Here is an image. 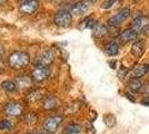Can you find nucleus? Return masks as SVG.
Wrapping results in <instances>:
<instances>
[{
  "instance_id": "393cba45",
  "label": "nucleus",
  "mask_w": 149,
  "mask_h": 134,
  "mask_svg": "<svg viewBox=\"0 0 149 134\" xmlns=\"http://www.w3.org/2000/svg\"><path fill=\"white\" fill-rule=\"evenodd\" d=\"M25 123L27 124H33V123H36L37 121V116L33 114V113H30V114H27L25 116Z\"/></svg>"
},
{
  "instance_id": "72a5a7b5",
  "label": "nucleus",
  "mask_w": 149,
  "mask_h": 134,
  "mask_svg": "<svg viewBox=\"0 0 149 134\" xmlns=\"http://www.w3.org/2000/svg\"><path fill=\"white\" fill-rule=\"evenodd\" d=\"M19 1H21V2H22V1H25V0H19Z\"/></svg>"
},
{
  "instance_id": "4468645a",
  "label": "nucleus",
  "mask_w": 149,
  "mask_h": 134,
  "mask_svg": "<svg viewBox=\"0 0 149 134\" xmlns=\"http://www.w3.org/2000/svg\"><path fill=\"white\" fill-rule=\"evenodd\" d=\"M91 29H93V35L96 38H102V37H105L106 35L108 34L107 26L99 24V22H96Z\"/></svg>"
},
{
  "instance_id": "2eb2a0df",
  "label": "nucleus",
  "mask_w": 149,
  "mask_h": 134,
  "mask_svg": "<svg viewBox=\"0 0 149 134\" xmlns=\"http://www.w3.org/2000/svg\"><path fill=\"white\" fill-rule=\"evenodd\" d=\"M148 72V66L146 65H136L134 67V69L131 70V77L132 78H140V77L145 76Z\"/></svg>"
},
{
  "instance_id": "5701e85b",
  "label": "nucleus",
  "mask_w": 149,
  "mask_h": 134,
  "mask_svg": "<svg viewBox=\"0 0 149 134\" xmlns=\"http://www.w3.org/2000/svg\"><path fill=\"white\" fill-rule=\"evenodd\" d=\"M13 123L8 120H1L0 121V130L1 131H10L13 128Z\"/></svg>"
},
{
  "instance_id": "f03ea898",
  "label": "nucleus",
  "mask_w": 149,
  "mask_h": 134,
  "mask_svg": "<svg viewBox=\"0 0 149 134\" xmlns=\"http://www.w3.org/2000/svg\"><path fill=\"white\" fill-rule=\"evenodd\" d=\"M54 22L60 28H67L72 22V13L68 10H60L55 15Z\"/></svg>"
},
{
  "instance_id": "f257e3e1",
  "label": "nucleus",
  "mask_w": 149,
  "mask_h": 134,
  "mask_svg": "<svg viewBox=\"0 0 149 134\" xmlns=\"http://www.w3.org/2000/svg\"><path fill=\"white\" fill-rule=\"evenodd\" d=\"M30 63V56L26 51H13L8 57L9 67L13 70H21Z\"/></svg>"
},
{
  "instance_id": "0eeeda50",
  "label": "nucleus",
  "mask_w": 149,
  "mask_h": 134,
  "mask_svg": "<svg viewBox=\"0 0 149 134\" xmlns=\"http://www.w3.org/2000/svg\"><path fill=\"white\" fill-rule=\"evenodd\" d=\"M49 68L48 67H41V66H36L32 72H31V79L36 83H41L46 81L49 77Z\"/></svg>"
},
{
  "instance_id": "6ab92c4d",
  "label": "nucleus",
  "mask_w": 149,
  "mask_h": 134,
  "mask_svg": "<svg viewBox=\"0 0 149 134\" xmlns=\"http://www.w3.org/2000/svg\"><path fill=\"white\" fill-rule=\"evenodd\" d=\"M1 87H2L3 91H6L8 93L16 92L17 88H18L16 82H13V81H5V82H2V83H1Z\"/></svg>"
},
{
  "instance_id": "aec40b11",
  "label": "nucleus",
  "mask_w": 149,
  "mask_h": 134,
  "mask_svg": "<svg viewBox=\"0 0 149 134\" xmlns=\"http://www.w3.org/2000/svg\"><path fill=\"white\" fill-rule=\"evenodd\" d=\"M80 131H81L80 125L79 124H76V123H72V124H69L68 126H66L63 134H79Z\"/></svg>"
},
{
  "instance_id": "b1692460",
  "label": "nucleus",
  "mask_w": 149,
  "mask_h": 134,
  "mask_svg": "<svg viewBox=\"0 0 149 134\" xmlns=\"http://www.w3.org/2000/svg\"><path fill=\"white\" fill-rule=\"evenodd\" d=\"M96 22L93 21L91 18H86V19L84 20L82 22H81V25L79 26V28L80 29H86V28H93V25H95Z\"/></svg>"
},
{
  "instance_id": "1a4fd4ad",
  "label": "nucleus",
  "mask_w": 149,
  "mask_h": 134,
  "mask_svg": "<svg viewBox=\"0 0 149 134\" xmlns=\"http://www.w3.org/2000/svg\"><path fill=\"white\" fill-rule=\"evenodd\" d=\"M129 16H130V9H129V8H124V9H121L118 13H116L115 16H112L111 18L108 20V22H109V25L112 26V27H118V26L121 25Z\"/></svg>"
},
{
  "instance_id": "f3484780",
  "label": "nucleus",
  "mask_w": 149,
  "mask_h": 134,
  "mask_svg": "<svg viewBox=\"0 0 149 134\" xmlns=\"http://www.w3.org/2000/svg\"><path fill=\"white\" fill-rule=\"evenodd\" d=\"M145 51V45L143 41H136L131 47V53L135 57H140Z\"/></svg>"
},
{
  "instance_id": "c85d7f7f",
  "label": "nucleus",
  "mask_w": 149,
  "mask_h": 134,
  "mask_svg": "<svg viewBox=\"0 0 149 134\" xmlns=\"http://www.w3.org/2000/svg\"><path fill=\"white\" fill-rule=\"evenodd\" d=\"M143 104V105H149V98L148 100H147V98H146V100H143V102H141Z\"/></svg>"
},
{
  "instance_id": "412c9836",
  "label": "nucleus",
  "mask_w": 149,
  "mask_h": 134,
  "mask_svg": "<svg viewBox=\"0 0 149 134\" xmlns=\"http://www.w3.org/2000/svg\"><path fill=\"white\" fill-rule=\"evenodd\" d=\"M31 81H32L31 77L24 75V76L19 77L18 79H17V82H16V84H17V86H21V88H28L31 83Z\"/></svg>"
},
{
  "instance_id": "6e6552de",
  "label": "nucleus",
  "mask_w": 149,
  "mask_h": 134,
  "mask_svg": "<svg viewBox=\"0 0 149 134\" xmlns=\"http://www.w3.org/2000/svg\"><path fill=\"white\" fill-rule=\"evenodd\" d=\"M149 27V18L147 16H138L131 22V29H134L135 32H143Z\"/></svg>"
},
{
  "instance_id": "a211bd4d",
  "label": "nucleus",
  "mask_w": 149,
  "mask_h": 134,
  "mask_svg": "<svg viewBox=\"0 0 149 134\" xmlns=\"http://www.w3.org/2000/svg\"><path fill=\"white\" fill-rule=\"evenodd\" d=\"M143 87V82L140 81V78H131L128 83V88L131 92H139Z\"/></svg>"
},
{
  "instance_id": "7ed1b4c3",
  "label": "nucleus",
  "mask_w": 149,
  "mask_h": 134,
  "mask_svg": "<svg viewBox=\"0 0 149 134\" xmlns=\"http://www.w3.org/2000/svg\"><path fill=\"white\" fill-rule=\"evenodd\" d=\"M3 113L10 117H19L24 113V106L18 102H7L2 107Z\"/></svg>"
},
{
  "instance_id": "bb28decb",
  "label": "nucleus",
  "mask_w": 149,
  "mask_h": 134,
  "mask_svg": "<svg viewBox=\"0 0 149 134\" xmlns=\"http://www.w3.org/2000/svg\"><path fill=\"white\" fill-rule=\"evenodd\" d=\"M117 1H119V0H108L107 2H105V5H102V8H104V9H108V8H110L112 5H115Z\"/></svg>"
},
{
  "instance_id": "f704fd0d",
  "label": "nucleus",
  "mask_w": 149,
  "mask_h": 134,
  "mask_svg": "<svg viewBox=\"0 0 149 134\" xmlns=\"http://www.w3.org/2000/svg\"><path fill=\"white\" fill-rule=\"evenodd\" d=\"M148 70H149V65H148Z\"/></svg>"
},
{
  "instance_id": "20e7f679",
  "label": "nucleus",
  "mask_w": 149,
  "mask_h": 134,
  "mask_svg": "<svg viewBox=\"0 0 149 134\" xmlns=\"http://www.w3.org/2000/svg\"><path fill=\"white\" fill-rule=\"evenodd\" d=\"M62 123V117L59 115H54L47 117L42 123V128L48 133H55Z\"/></svg>"
},
{
  "instance_id": "473e14b6",
  "label": "nucleus",
  "mask_w": 149,
  "mask_h": 134,
  "mask_svg": "<svg viewBox=\"0 0 149 134\" xmlns=\"http://www.w3.org/2000/svg\"><path fill=\"white\" fill-rule=\"evenodd\" d=\"M0 58H1V49H0Z\"/></svg>"
},
{
  "instance_id": "9d476101",
  "label": "nucleus",
  "mask_w": 149,
  "mask_h": 134,
  "mask_svg": "<svg viewBox=\"0 0 149 134\" xmlns=\"http://www.w3.org/2000/svg\"><path fill=\"white\" fill-rule=\"evenodd\" d=\"M91 4L93 2L90 0H80L71 7V13L74 16H81V15L86 13L89 10Z\"/></svg>"
},
{
  "instance_id": "f8f14e48",
  "label": "nucleus",
  "mask_w": 149,
  "mask_h": 134,
  "mask_svg": "<svg viewBox=\"0 0 149 134\" xmlns=\"http://www.w3.org/2000/svg\"><path fill=\"white\" fill-rule=\"evenodd\" d=\"M137 36H138V34L134 29L130 28V29H126V30L121 32L118 36V40L123 44H126V43H129L131 40L137 39Z\"/></svg>"
},
{
  "instance_id": "c756f323",
  "label": "nucleus",
  "mask_w": 149,
  "mask_h": 134,
  "mask_svg": "<svg viewBox=\"0 0 149 134\" xmlns=\"http://www.w3.org/2000/svg\"><path fill=\"white\" fill-rule=\"evenodd\" d=\"M7 0H0V5H2V4H5Z\"/></svg>"
},
{
  "instance_id": "9b49d317",
  "label": "nucleus",
  "mask_w": 149,
  "mask_h": 134,
  "mask_svg": "<svg viewBox=\"0 0 149 134\" xmlns=\"http://www.w3.org/2000/svg\"><path fill=\"white\" fill-rule=\"evenodd\" d=\"M59 100L54 95H46L41 101V106L46 111H52L59 106Z\"/></svg>"
},
{
  "instance_id": "39448f33",
  "label": "nucleus",
  "mask_w": 149,
  "mask_h": 134,
  "mask_svg": "<svg viewBox=\"0 0 149 134\" xmlns=\"http://www.w3.org/2000/svg\"><path fill=\"white\" fill-rule=\"evenodd\" d=\"M39 9L38 0H25L19 6V13L22 15H32Z\"/></svg>"
},
{
  "instance_id": "dca6fc26",
  "label": "nucleus",
  "mask_w": 149,
  "mask_h": 134,
  "mask_svg": "<svg viewBox=\"0 0 149 134\" xmlns=\"http://www.w3.org/2000/svg\"><path fill=\"white\" fill-rule=\"evenodd\" d=\"M104 51H105V53L107 54V55H108V56H110V57H113V56L118 55L119 46H118V44H117L116 41H110V43H108V44L105 46Z\"/></svg>"
},
{
  "instance_id": "cd10ccee",
  "label": "nucleus",
  "mask_w": 149,
  "mask_h": 134,
  "mask_svg": "<svg viewBox=\"0 0 149 134\" xmlns=\"http://www.w3.org/2000/svg\"><path fill=\"white\" fill-rule=\"evenodd\" d=\"M143 93H145L147 96H149V82L143 86Z\"/></svg>"
},
{
  "instance_id": "4be33fe9",
  "label": "nucleus",
  "mask_w": 149,
  "mask_h": 134,
  "mask_svg": "<svg viewBox=\"0 0 149 134\" xmlns=\"http://www.w3.org/2000/svg\"><path fill=\"white\" fill-rule=\"evenodd\" d=\"M104 122L108 128H112L116 124V117L112 114H106L104 116Z\"/></svg>"
},
{
  "instance_id": "423d86ee",
  "label": "nucleus",
  "mask_w": 149,
  "mask_h": 134,
  "mask_svg": "<svg viewBox=\"0 0 149 134\" xmlns=\"http://www.w3.org/2000/svg\"><path fill=\"white\" fill-rule=\"evenodd\" d=\"M55 59V56L51 51H42L41 54H39L35 60V66H41V67H49L52 64Z\"/></svg>"
},
{
  "instance_id": "2f4dec72",
  "label": "nucleus",
  "mask_w": 149,
  "mask_h": 134,
  "mask_svg": "<svg viewBox=\"0 0 149 134\" xmlns=\"http://www.w3.org/2000/svg\"><path fill=\"white\" fill-rule=\"evenodd\" d=\"M30 134H42V133H30Z\"/></svg>"
},
{
  "instance_id": "7c9ffc66",
  "label": "nucleus",
  "mask_w": 149,
  "mask_h": 134,
  "mask_svg": "<svg viewBox=\"0 0 149 134\" xmlns=\"http://www.w3.org/2000/svg\"><path fill=\"white\" fill-rule=\"evenodd\" d=\"M90 1H91V2L93 4V2H97V1H99V0H90Z\"/></svg>"
},
{
  "instance_id": "a878e982",
  "label": "nucleus",
  "mask_w": 149,
  "mask_h": 134,
  "mask_svg": "<svg viewBox=\"0 0 149 134\" xmlns=\"http://www.w3.org/2000/svg\"><path fill=\"white\" fill-rule=\"evenodd\" d=\"M127 73H128V69L126 67H124V66H121V68L118 70V77L121 78V79H124L125 76L127 75Z\"/></svg>"
},
{
  "instance_id": "ddd939ff",
  "label": "nucleus",
  "mask_w": 149,
  "mask_h": 134,
  "mask_svg": "<svg viewBox=\"0 0 149 134\" xmlns=\"http://www.w3.org/2000/svg\"><path fill=\"white\" fill-rule=\"evenodd\" d=\"M44 89H32L26 95V101L28 103H35L41 98H44Z\"/></svg>"
}]
</instances>
